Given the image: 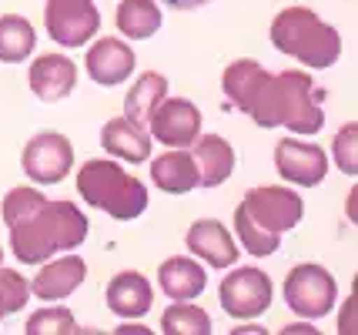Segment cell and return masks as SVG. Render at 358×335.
<instances>
[{"label": "cell", "instance_id": "6da1fadb", "mask_svg": "<svg viewBox=\"0 0 358 335\" xmlns=\"http://www.w3.org/2000/svg\"><path fill=\"white\" fill-rule=\"evenodd\" d=\"M221 91L258 128H288L292 134L325 128V91L305 71L268 74L258 61H234L221 74Z\"/></svg>", "mask_w": 358, "mask_h": 335}, {"label": "cell", "instance_id": "7a4b0ae2", "mask_svg": "<svg viewBox=\"0 0 358 335\" xmlns=\"http://www.w3.org/2000/svg\"><path fill=\"white\" fill-rule=\"evenodd\" d=\"M3 224L24 265H41L87 238L84 211L71 201H50L37 188H10L3 194Z\"/></svg>", "mask_w": 358, "mask_h": 335}, {"label": "cell", "instance_id": "3957f363", "mask_svg": "<svg viewBox=\"0 0 358 335\" xmlns=\"http://www.w3.org/2000/svg\"><path fill=\"white\" fill-rule=\"evenodd\" d=\"M271 44L295 57L301 64L315 67H331L342 57V37L338 31L325 24L312 7H285L275 20H271Z\"/></svg>", "mask_w": 358, "mask_h": 335}, {"label": "cell", "instance_id": "277c9868", "mask_svg": "<svg viewBox=\"0 0 358 335\" xmlns=\"http://www.w3.org/2000/svg\"><path fill=\"white\" fill-rule=\"evenodd\" d=\"M78 194L117 222H134L148 211V188L134 175H127L117 161L108 158H91L80 168Z\"/></svg>", "mask_w": 358, "mask_h": 335}, {"label": "cell", "instance_id": "5b68a950", "mask_svg": "<svg viewBox=\"0 0 358 335\" xmlns=\"http://www.w3.org/2000/svg\"><path fill=\"white\" fill-rule=\"evenodd\" d=\"M285 302L301 319H325L338 302V285L322 265H295L285 278Z\"/></svg>", "mask_w": 358, "mask_h": 335}, {"label": "cell", "instance_id": "8992f818", "mask_svg": "<svg viewBox=\"0 0 358 335\" xmlns=\"http://www.w3.org/2000/svg\"><path fill=\"white\" fill-rule=\"evenodd\" d=\"M241 208H245V215H248L265 235H275V238H281L285 231H292V228L301 222V215H305L301 194H295L292 188H281V185L251 188V192L245 194Z\"/></svg>", "mask_w": 358, "mask_h": 335}, {"label": "cell", "instance_id": "52a82bcc", "mask_svg": "<svg viewBox=\"0 0 358 335\" xmlns=\"http://www.w3.org/2000/svg\"><path fill=\"white\" fill-rule=\"evenodd\" d=\"M271 295H275V285L262 269H234L231 275H224V282L218 288V302L231 319L265 315Z\"/></svg>", "mask_w": 358, "mask_h": 335}, {"label": "cell", "instance_id": "ba28073f", "mask_svg": "<svg viewBox=\"0 0 358 335\" xmlns=\"http://www.w3.org/2000/svg\"><path fill=\"white\" fill-rule=\"evenodd\" d=\"M44 24L61 48H84L101 31V10L94 0H47Z\"/></svg>", "mask_w": 358, "mask_h": 335}, {"label": "cell", "instance_id": "9c48e42d", "mask_svg": "<svg viewBox=\"0 0 358 335\" xmlns=\"http://www.w3.org/2000/svg\"><path fill=\"white\" fill-rule=\"evenodd\" d=\"M20 164H24V175L31 178L34 185H57L74 168V148L57 131H41L27 141Z\"/></svg>", "mask_w": 358, "mask_h": 335}, {"label": "cell", "instance_id": "30bf717a", "mask_svg": "<svg viewBox=\"0 0 358 335\" xmlns=\"http://www.w3.org/2000/svg\"><path fill=\"white\" fill-rule=\"evenodd\" d=\"M148 134L168 148H191L201 134V111L187 97H164L148 121Z\"/></svg>", "mask_w": 358, "mask_h": 335}, {"label": "cell", "instance_id": "8fae6325", "mask_svg": "<svg viewBox=\"0 0 358 335\" xmlns=\"http://www.w3.org/2000/svg\"><path fill=\"white\" fill-rule=\"evenodd\" d=\"M275 168L285 181L301 185V188H315L328 175V155L318 144L288 138V141H278V148H275Z\"/></svg>", "mask_w": 358, "mask_h": 335}, {"label": "cell", "instance_id": "7c38bea8", "mask_svg": "<svg viewBox=\"0 0 358 335\" xmlns=\"http://www.w3.org/2000/svg\"><path fill=\"white\" fill-rule=\"evenodd\" d=\"M84 64H87V74H91L94 84L117 87V84H124V80L131 78V71H134V50L127 48L124 41H117V37H101V41H94V48L87 50Z\"/></svg>", "mask_w": 358, "mask_h": 335}, {"label": "cell", "instance_id": "4fadbf2b", "mask_svg": "<svg viewBox=\"0 0 358 335\" xmlns=\"http://www.w3.org/2000/svg\"><path fill=\"white\" fill-rule=\"evenodd\" d=\"M41 265H44V262H41ZM84 278H87L84 258L67 252V255L57 258V262L47 258V265L41 269V275H34L31 292L41 299V302H61V299H67L71 292H78Z\"/></svg>", "mask_w": 358, "mask_h": 335}, {"label": "cell", "instance_id": "5bb4252c", "mask_svg": "<svg viewBox=\"0 0 358 335\" xmlns=\"http://www.w3.org/2000/svg\"><path fill=\"white\" fill-rule=\"evenodd\" d=\"M187 252L194 258L208 262L211 269H231L238 262V248H234V238L228 235V228L215 218H201L187 228Z\"/></svg>", "mask_w": 358, "mask_h": 335}, {"label": "cell", "instance_id": "9a60e30c", "mask_svg": "<svg viewBox=\"0 0 358 335\" xmlns=\"http://www.w3.org/2000/svg\"><path fill=\"white\" fill-rule=\"evenodd\" d=\"M27 80H31V91L41 101L54 104V101H64L78 87V67H74V61H67L64 54H41L31 64Z\"/></svg>", "mask_w": 358, "mask_h": 335}, {"label": "cell", "instance_id": "2e32d148", "mask_svg": "<svg viewBox=\"0 0 358 335\" xmlns=\"http://www.w3.org/2000/svg\"><path fill=\"white\" fill-rule=\"evenodd\" d=\"M155 305V288L141 271H121L108 282V308L117 319H141Z\"/></svg>", "mask_w": 358, "mask_h": 335}, {"label": "cell", "instance_id": "e0dca14e", "mask_svg": "<svg viewBox=\"0 0 358 335\" xmlns=\"http://www.w3.org/2000/svg\"><path fill=\"white\" fill-rule=\"evenodd\" d=\"M191 158L198 168V185L201 188H218L234 171V148L221 134H198L191 144Z\"/></svg>", "mask_w": 358, "mask_h": 335}, {"label": "cell", "instance_id": "ac0fdd59", "mask_svg": "<svg viewBox=\"0 0 358 335\" xmlns=\"http://www.w3.org/2000/svg\"><path fill=\"white\" fill-rule=\"evenodd\" d=\"M157 282H161V292L171 299V302H191L198 299L208 285V271L194 262V258L174 255L168 262H161L157 269Z\"/></svg>", "mask_w": 358, "mask_h": 335}, {"label": "cell", "instance_id": "d6986e66", "mask_svg": "<svg viewBox=\"0 0 358 335\" xmlns=\"http://www.w3.org/2000/svg\"><path fill=\"white\" fill-rule=\"evenodd\" d=\"M151 134L148 128H138L131 124L127 117H114L101 128V148L108 151L110 158H121V161H131V164H141L148 161L151 155Z\"/></svg>", "mask_w": 358, "mask_h": 335}, {"label": "cell", "instance_id": "ffe728a7", "mask_svg": "<svg viewBox=\"0 0 358 335\" xmlns=\"http://www.w3.org/2000/svg\"><path fill=\"white\" fill-rule=\"evenodd\" d=\"M151 181L168 194H187L198 188V168L185 148H171L168 155L151 161Z\"/></svg>", "mask_w": 358, "mask_h": 335}, {"label": "cell", "instance_id": "44dd1931", "mask_svg": "<svg viewBox=\"0 0 358 335\" xmlns=\"http://www.w3.org/2000/svg\"><path fill=\"white\" fill-rule=\"evenodd\" d=\"M164 97H168V78L164 74H157V71L141 74L138 84L124 97V117L131 124H138V128H148L151 114H155V108Z\"/></svg>", "mask_w": 358, "mask_h": 335}, {"label": "cell", "instance_id": "7402d4cb", "mask_svg": "<svg viewBox=\"0 0 358 335\" xmlns=\"http://www.w3.org/2000/svg\"><path fill=\"white\" fill-rule=\"evenodd\" d=\"M37 48V34H34L31 20L20 14H3L0 17V61L3 64H20L27 61Z\"/></svg>", "mask_w": 358, "mask_h": 335}, {"label": "cell", "instance_id": "603a6c76", "mask_svg": "<svg viewBox=\"0 0 358 335\" xmlns=\"http://www.w3.org/2000/svg\"><path fill=\"white\" fill-rule=\"evenodd\" d=\"M117 31L131 41H148L161 31V7L155 0H124L117 7Z\"/></svg>", "mask_w": 358, "mask_h": 335}, {"label": "cell", "instance_id": "cb8c5ba5", "mask_svg": "<svg viewBox=\"0 0 358 335\" xmlns=\"http://www.w3.org/2000/svg\"><path fill=\"white\" fill-rule=\"evenodd\" d=\"M161 332L164 335H208L211 332V315L191 302H174L161 315Z\"/></svg>", "mask_w": 358, "mask_h": 335}, {"label": "cell", "instance_id": "d4e9b609", "mask_svg": "<svg viewBox=\"0 0 358 335\" xmlns=\"http://www.w3.org/2000/svg\"><path fill=\"white\" fill-rule=\"evenodd\" d=\"M234 231H238V238H241V248L255 258L275 255V248H278V238H275V235H265V231L245 215L241 205L234 208Z\"/></svg>", "mask_w": 358, "mask_h": 335}, {"label": "cell", "instance_id": "484cf974", "mask_svg": "<svg viewBox=\"0 0 358 335\" xmlns=\"http://www.w3.org/2000/svg\"><path fill=\"white\" fill-rule=\"evenodd\" d=\"M27 299H31L27 278L14 269H0V322L7 315H14V312H20L27 305Z\"/></svg>", "mask_w": 358, "mask_h": 335}, {"label": "cell", "instance_id": "4316f807", "mask_svg": "<svg viewBox=\"0 0 358 335\" xmlns=\"http://www.w3.org/2000/svg\"><path fill=\"white\" fill-rule=\"evenodd\" d=\"M27 335H71V332H80L74 315L67 308H41L34 312L27 319Z\"/></svg>", "mask_w": 358, "mask_h": 335}, {"label": "cell", "instance_id": "83f0119b", "mask_svg": "<svg viewBox=\"0 0 358 335\" xmlns=\"http://www.w3.org/2000/svg\"><path fill=\"white\" fill-rule=\"evenodd\" d=\"M358 128L355 124H345L338 134H335V164L342 168L345 175H355L358 171V158H355V148H358Z\"/></svg>", "mask_w": 358, "mask_h": 335}, {"label": "cell", "instance_id": "f1b7e54d", "mask_svg": "<svg viewBox=\"0 0 358 335\" xmlns=\"http://www.w3.org/2000/svg\"><path fill=\"white\" fill-rule=\"evenodd\" d=\"M168 7L174 10H194V7H204V3H211V0H164Z\"/></svg>", "mask_w": 358, "mask_h": 335}, {"label": "cell", "instance_id": "f546056e", "mask_svg": "<svg viewBox=\"0 0 358 335\" xmlns=\"http://www.w3.org/2000/svg\"><path fill=\"white\" fill-rule=\"evenodd\" d=\"M342 332H355V325H352V299L345 302V315H342Z\"/></svg>", "mask_w": 358, "mask_h": 335}, {"label": "cell", "instance_id": "4dcf8cb0", "mask_svg": "<svg viewBox=\"0 0 358 335\" xmlns=\"http://www.w3.org/2000/svg\"><path fill=\"white\" fill-rule=\"evenodd\" d=\"M117 332H124V335H144L148 329H144V325H121Z\"/></svg>", "mask_w": 358, "mask_h": 335}, {"label": "cell", "instance_id": "1f68e13d", "mask_svg": "<svg viewBox=\"0 0 358 335\" xmlns=\"http://www.w3.org/2000/svg\"><path fill=\"white\" fill-rule=\"evenodd\" d=\"M285 332H315V329H308V325H288Z\"/></svg>", "mask_w": 358, "mask_h": 335}, {"label": "cell", "instance_id": "d6a6232c", "mask_svg": "<svg viewBox=\"0 0 358 335\" xmlns=\"http://www.w3.org/2000/svg\"><path fill=\"white\" fill-rule=\"evenodd\" d=\"M0 262H3V248H0Z\"/></svg>", "mask_w": 358, "mask_h": 335}]
</instances>
